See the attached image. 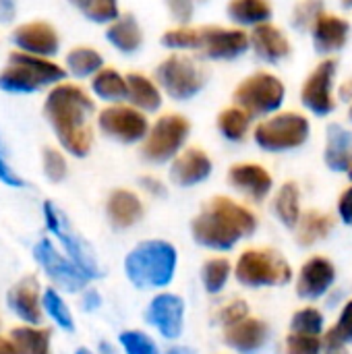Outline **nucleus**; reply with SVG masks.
Returning <instances> with one entry per match:
<instances>
[{
	"label": "nucleus",
	"mask_w": 352,
	"mask_h": 354,
	"mask_svg": "<svg viewBox=\"0 0 352 354\" xmlns=\"http://www.w3.org/2000/svg\"><path fill=\"white\" fill-rule=\"evenodd\" d=\"M44 116L52 127L60 147L75 156L85 158L93 147V127L95 100L77 81H60L46 91Z\"/></svg>",
	"instance_id": "1"
},
{
	"label": "nucleus",
	"mask_w": 352,
	"mask_h": 354,
	"mask_svg": "<svg viewBox=\"0 0 352 354\" xmlns=\"http://www.w3.org/2000/svg\"><path fill=\"white\" fill-rule=\"evenodd\" d=\"M193 236L199 245L216 251L232 249L241 239L257 230V218L251 209L230 197H214L193 220Z\"/></svg>",
	"instance_id": "2"
},
{
	"label": "nucleus",
	"mask_w": 352,
	"mask_h": 354,
	"mask_svg": "<svg viewBox=\"0 0 352 354\" xmlns=\"http://www.w3.org/2000/svg\"><path fill=\"white\" fill-rule=\"evenodd\" d=\"M64 79V68L54 58H41L12 48L0 68V91L17 95L39 93Z\"/></svg>",
	"instance_id": "3"
},
{
	"label": "nucleus",
	"mask_w": 352,
	"mask_h": 354,
	"mask_svg": "<svg viewBox=\"0 0 352 354\" xmlns=\"http://www.w3.org/2000/svg\"><path fill=\"white\" fill-rule=\"evenodd\" d=\"M164 97L174 102H189L197 97L210 83V68L195 54L168 52L154 71Z\"/></svg>",
	"instance_id": "4"
},
{
	"label": "nucleus",
	"mask_w": 352,
	"mask_h": 354,
	"mask_svg": "<svg viewBox=\"0 0 352 354\" xmlns=\"http://www.w3.org/2000/svg\"><path fill=\"white\" fill-rule=\"evenodd\" d=\"M124 272L137 288H164L176 272V249L166 241L139 243L127 255Z\"/></svg>",
	"instance_id": "5"
},
{
	"label": "nucleus",
	"mask_w": 352,
	"mask_h": 354,
	"mask_svg": "<svg viewBox=\"0 0 352 354\" xmlns=\"http://www.w3.org/2000/svg\"><path fill=\"white\" fill-rule=\"evenodd\" d=\"M286 100L284 81L270 71H255L239 81L232 91V104L251 118H266L280 112Z\"/></svg>",
	"instance_id": "6"
},
{
	"label": "nucleus",
	"mask_w": 352,
	"mask_h": 354,
	"mask_svg": "<svg viewBox=\"0 0 352 354\" xmlns=\"http://www.w3.org/2000/svg\"><path fill=\"white\" fill-rule=\"evenodd\" d=\"M191 137V120L180 112L160 114L141 141V156L149 164L172 162Z\"/></svg>",
	"instance_id": "7"
},
{
	"label": "nucleus",
	"mask_w": 352,
	"mask_h": 354,
	"mask_svg": "<svg viewBox=\"0 0 352 354\" xmlns=\"http://www.w3.org/2000/svg\"><path fill=\"white\" fill-rule=\"evenodd\" d=\"M311 135L309 118L301 112H276L253 127V141L270 153L290 151L307 143Z\"/></svg>",
	"instance_id": "8"
},
{
	"label": "nucleus",
	"mask_w": 352,
	"mask_h": 354,
	"mask_svg": "<svg viewBox=\"0 0 352 354\" xmlns=\"http://www.w3.org/2000/svg\"><path fill=\"white\" fill-rule=\"evenodd\" d=\"M234 276L243 286H284L293 280L288 261L274 249H249L245 251L234 268Z\"/></svg>",
	"instance_id": "9"
},
{
	"label": "nucleus",
	"mask_w": 352,
	"mask_h": 354,
	"mask_svg": "<svg viewBox=\"0 0 352 354\" xmlns=\"http://www.w3.org/2000/svg\"><path fill=\"white\" fill-rule=\"evenodd\" d=\"M95 124L102 135H106L112 141L133 145L141 143L149 129L147 114L139 112L127 102L108 104L100 112H95Z\"/></svg>",
	"instance_id": "10"
},
{
	"label": "nucleus",
	"mask_w": 352,
	"mask_h": 354,
	"mask_svg": "<svg viewBox=\"0 0 352 354\" xmlns=\"http://www.w3.org/2000/svg\"><path fill=\"white\" fill-rule=\"evenodd\" d=\"M44 218H46L50 232H54V236L62 243V247L71 255V261L85 274V278L87 280L100 278L102 270L98 266V259H95L91 247L87 245V241L75 230V226L68 222V218L52 201L44 203Z\"/></svg>",
	"instance_id": "11"
},
{
	"label": "nucleus",
	"mask_w": 352,
	"mask_h": 354,
	"mask_svg": "<svg viewBox=\"0 0 352 354\" xmlns=\"http://www.w3.org/2000/svg\"><path fill=\"white\" fill-rule=\"evenodd\" d=\"M249 52V31L226 25H199V44L195 56L214 62H232Z\"/></svg>",
	"instance_id": "12"
},
{
	"label": "nucleus",
	"mask_w": 352,
	"mask_h": 354,
	"mask_svg": "<svg viewBox=\"0 0 352 354\" xmlns=\"http://www.w3.org/2000/svg\"><path fill=\"white\" fill-rule=\"evenodd\" d=\"M336 73L338 60L324 58L303 81L301 85V104L315 116H328L336 110Z\"/></svg>",
	"instance_id": "13"
},
{
	"label": "nucleus",
	"mask_w": 352,
	"mask_h": 354,
	"mask_svg": "<svg viewBox=\"0 0 352 354\" xmlns=\"http://www.w3.org/2000/svg\"><path fill=\"white\" fill-rule=\"evenodd\" d=\"M10 41L15 50L41 58H54L62 44L56 25L46 19H29L17 23L10 29Z\"/></svg>",
	"instance_id": "14"
},
{
	"label": "nucleus",
	"mask_w": 352,
	"mask_h": 354,
	"mask_svg": "<svg viewBox=\"0 0 352 354\" xmlns=\"http://www.w3.org/2000/svg\"><path fill=\"white\" fill-rule=\"evenodd\" d=\"M33 255H35V259L39 261V266L44 268V272H46L60 288H64V290H68V292H77V290L85 288V284H87L85 274H83L73 261H68L66 257H62V255L54 249V245H52L48 239H44V241H39V243L35 245Z\"/></svg>",
	"instance_id": "15"
},
{
	"label": "nucleus",
	"mask_w": 352,
	"mask_h": 354,
	"mask_svg": "<svg viewBox=\"0 0 352 354\" xmlns=\"http://www.w3.org/2000/svg\"><path fill=\"white\" fill-rule=\"evenodd\" d=\"M249 50H253L255 56L261 58L263 62L276 64L293 54V44L288 35L270 21L249 31Z\"/></svg>",
	"instance_id": "16"
},
{
	"label": "nucleus",
	"mask_w": 352,
	"mask_h": 354,
	"mask_svg": "<svg viewBox=\"0 0 352 354\" xmlns=\"http://www.w3.org/2000/svg\"><path fill=\"white\" fill-rule=\"evenodd\" d=\"M311 39H313V48L317 54H324L326 58L330 54L340 52L351 37V23L344 17H338L334 12H322L319 19L315 21V25L311 27Z\"/></svg>",
	"instance_id": "17"
},
{
	"label": "nucleus",
	"mask_w": 352,
	"mask_h": 354,
	"mask_svg": "<svg viewBox=\"0 0 352 354\" xmlns=\"http://www.w3.org/2000/svg\"><path fill=\"white\" fill-rule=\"evenodd\" d=\"M336 282V268L326 257H311L303 263L297 280V295L305 301L322 299Z\"/></svg>",
	"instance_id": "18"
},
{
	"label": "nucleus",
	"mask_w": 352,
	"mask_h": 354,
	"mask_svg": "<svg viewBox=\"0 0 352 354\" xmlns=\"http://www.w3.org/2000/svg\"><path fill=\"white\" fill-rule=\"evenodd\" d=\"M214 170L212 158L201 147H185L170 166V178L178 187H195L210 178Z\"/></svg>",
	"instance_id": "19"
},
{
	"label": "nucleus",
	"mask_w": 352,
	"mask_h": 354,
	"mask_svg": "<svg viewBox=\"0 0 352 354\" xmlns=\"http://www.w3.org/2000/svg\"><path fill=\"white\" fill-rule=\"evenodd\" d=\"M185 303L176 295H158L147 309V322L168 340H174L183 332Z\"/></svg>",
	"instance_id": "20"
},
{
	"label": "nucleus",
	"mask_w": 352,
	"mask_h": 354,
	"mask_svg": "<svg viewBox=\"0 0 352 354\" xmlns=\"http://www.w3.org/2000/svg\"><path fill=\"white\" fill-rule=\"evenodd\" d=\"M104 27H106V31H104L106 41L118 54L131 56V54H137L143 48L145 33H143V27H141V23H139V19L135 15L120 12L116 19H112Z\"/></svg>",
	"instance_id": "21"
},
{
	"label": "nucleus",
	"mask_w": 352,
	"mask_h": 354,
	"mask_svg": "<svg viewBox=\"0 0 352 354\" xmlns=\"http://www.w3.org/2000/svg\"><path fill=\"white\" fill-rule=\"evenodd\" d=\"M127 79V104L137 108L143 114H154L164 104V93L154 77L141 71H129L124 73Z\"/></svg>",
	"instance_id": "22"
},
{
	"label": "nucleus",
	"mask_w": 352,
	"mask_h": 354,
	"mask_svg": "<svg viewBox=\"0 0 352 354\" xmlns=\"http://www.w3.org/2000/svg\"><path fill=\"white\" fill-rule=\"evenodd\" d=\"M228 183L255 201H263L274 187L272 174L263 166L253 164V162H241V164L230 166Z\"/></svg>",
	"instance_id": "23"
},
{
	"label": "nucleus",
	"mask_w": 352,
	"mask_h": 354,
	"mask_svg": "<svg viewBox=\"0 0 352 354\" xmlns=\"http://www.w3.org/2000/svg\"><path fill=\"white\" fill-rule=\"evenodd\" d=\"M268 336H270V328L266 322L245 317L243 322L226 328L224 342L239 353L251 354L263 348V344L268 342Z\"/></svg>",
	"instance_id": "24"
},
{
	"label": "nucleus",
	"mask_w": 352,
	"mask_h": 354,
	"mask_svg": "<svg viewBox=\"0 0 352 354\" xmlns=\"http://www.w3.org/2000/svg\"><path fill=\"white\" fill-rule=\"evenodd\" d=\"M62 68L64 75L75 79V81H89L102 66H106L104 54L89 44H77L68 48V52L62 58Z\"/></svg>",
	"instance_id": "25"
},
{
	"label": "nucleus",
	"mask_w": 352,
	"mask_h": 354,
	"mask_svg": "<svg viewBox=\"0 0 352 354\" xmlns=\"http://www.w3.org/2000/svg\"><path fill=\"white\" fill-rule=\"evenodd\" d=\"M274 15L272 0H228L226 2V17L232 27L239 29H253L257 25L270 23Z\"/></svg>",
	"instance_id": "26"
},
{
	"label": "nucleus",
	"mask_w": 352,
	"mask_h": 354,
	"mask_svg": "<svg viewBox=\"0 0 352 354\" xmlns=\"http://www.w3.org/2000/svg\"><path fill=\"white\" fill-rule=\"evenodd\" d=\"M8 307L17 317L23 322L37 326L41 322V309H39V290L37 280L33 276L23 278L19 284H15L8 292Z\"/></svg>",
	"instance_id": "27"
},
{
	"label": "nucleus",
	"mask_w": 352,
	"mask_h": 354,
	"mask_svg": "<svg viewBox=\"0 0 352 354\" xmlns=\"http://www.w3.org/2000/svg\"><path fill=\"white\" fill-rule=\"evenodd\" d=\"M93 100L108 104H118L127 100V79L124 73H120L116 66H102L91 79H89V89Z\"/></svg>",
	"instance_id": "28"
},
{
	"label": "nucleus",
	"mask_w": 352,
	"mask_h": 354,
	"mask_svg": "<svg viewBox=\"0 0 352 354\" xmlns=\"http://www.w3.org/2000/svg\"><path fill=\"white\" fill-rule=\"evenodd\" d=\"M108 218L112 222V226L116 228H129L133 224H137L143 216V205L141 199L127 189H116L110 193L108 197Z\"/></svg>",
	"instance_id": "29"
},
{
	"label": "nucleus",
	"mask_w": 352,
	"mask_h": 354,
	"mask_svg": "<svg viewBox=\"0 0 352 354\" xmlns=\"http://www.w3.org/2000/svg\"><path fill=\"white\" fill-rule=\"evenodd\" d=\"M352 156V133L338 122H332L326 131L324 160L330 170L344 172Z\"/></svg>",
	"instance_id": "30"
},
{
	"label": "nucleus",
	"mask_w": 352,
	"mask_h": 354,
	"mask_svg": "<svg viewBox=\"0 0 352 354\" xmlns=\"http://www.w3.org/2000/svg\"><path fill=\"white\" fill-rule=\"evenodd\" d=\"M295 228H297L299 245L301 247H311V245L328 239V234L334 230V220L328 214H322L317 209H309V212L301 214Z\"/></svg>",
	"instance_id": "31"
},
{
	"label": "nucleus",
	"mask_w": 352,
	"mask_h": 354,
	"mask_svg": "<svg viewBox=\"0 0 352 354\" xmlns=\"http://www.w3.org/2000/svg\"><path fill=\"white\" fill-rule=\"evenodd\" d=\"M251 124H253V118L241 110L239 106H226L218 112V118H216V127L220 131V135L232 143H239L243 141L249 131H251Z\"/></svg>",
	"instance_id": "32"
},
{
	"label": "nucleus",
	"mask_w": 352,
	"mask_h": 354,
	"mask_svg": "<svg viewBox=\"0 0 352 354\" xmlns=\"http://www.w3.org/2000/svg\"><path fill=\"white\" fill-rule=\"evenodd\" d=\"M274 212L286 228H295L301 218V191L295 180H288L280 187L274 199Z\"/></svg>",
	"instance_id": "33"
},
{
	"label": "nucleus",
	"mask_w": 352,
	"mask_h": 354,
	"mask_svg": "<svg viewBox=\"0 0 352 354\" xmlns=\"http://www.w3.org/2000/svg\"><path fill=\"white\" fill-rule=\"evenodd\" d=\"M83 19L95 25H108L120 10V0H66Z\"/></svg>",
	"instance_id": "34"
},
{
	"label": "nucleus",
	"mask_w": 352,
	"mask_h": 354,
	"mask_svg": "<svg viewBox=\"0 0 352 354\" xmlns=\"http://www.w3.org/2000/svg\"><path fill=\"white\" fill-rule=\"evenodd\" d=\"M10 344L17 354H50V332L37 328H15Z\"/></svg>",
	"instance_id": "35"
},
{
	"label": "nucleus",
	"mask_w": 352,
	"mask_h": 354,
	"mask_svg": "<svg viewBox=\"0 0 352 354\" xmlns=\"http://www.w3.org/2000/svg\"><path fill=\"white\" fill-rule=\"evenodd\" d=\"M162 48L168 52H187L195 54L199 44V25H174L162 31L160 35Z\"/></svg>",
	"instance_id": "36"
},
{
	"label": "nucleus",
	"mask_w": 352,
	"mask_h": 354,
	"mask_svg": "<svg viewBox=\"0 0 352 354\" xmlns=\"http://www.w3.org/2000/svg\"><path fill=\"white\" fill-rule=\"evenodd\" d=\"M326 351L344 348L346 344H352V299L344 305L336 326L326 332V338L322 340Z\"/></svg>",
	"instance_id": "37"
},
{
	"label": "nucleus",
	"mask_w": 352,
	"mask_h": 354,
	"mask_svg": "<svg viewBox=\"0 0 352 354\" xmlns=\"http://www.w3.org/2000/svg\"><path fill=\"white\" fill-rule=\"evenodd\" d=\"M322 12L324 0H299L290 12V25L301 33H309Z\"/></svg>",
	"instance_id": "38"
},
{
	"label": "nucleus",
	"mask_w": 352,
	"mask_h": 354,
	"mask_svg": "<svg viewBox=\"0 0 352 354\" xmlns=\"http://www.w3.org/2000/svg\"><path fill=\"white\" fill-rule=\"evenodd\" d=\"M201 278H203L205 290L210 295H218L230 278V263L226 259H220V257L210 259L201 270Z\"/></svg>",
	"instance_id": "39"
},
{
	"label": "nucleus",
	"mask_w": 352,
	"mask_h": 354,
	"mask_svg": "<svg viewBox=\"0 0 352 354\" xmlns=\"http://www.w3.org/2000/svg\"><path fill=\"white\" fill-rule=\"evenodd\" d=\"M293 334H303V336H319L324 332V315L315 307H305L293 315L290 322Z\"/></svg>",
	"instance_id": "40"
},
{
	"label": "nucleus",
	"mask_w": 352,
	"mask_h": 354,
	"mask_svg": "<svg viewBox=\"0 0 352 354\" xmlns=\"http://www.w3.org/2000/svg\"><path fill=\"white\" fill-rule=\"evenodd\" d=\"M41 305H44V309L48 311V315H50L62 330H68V332L75 330L73 315H71L66 303L60 299V295H58L56 290H52V288L46 290V292H44V299H41Z\"/></svg>",
	"instance_id": "41"
},
{
	"label": "nucleus",
	"mask_w": 352,
	"mask_h": 354,
	"mask_svg": "<svg viewBox=\"0 0 352 354\" xmlns=\"http://www.w3.org/2000/svg\"><path fill=\"white\" fill-rule=\"evenodd\" d=\"M41 166H44V174H46V178L50 183L64 180V176L68 172L66 158L56 147H44V151H41Z\"/></svg>",
	"instance_id": "42"
},
{
	"label": "nucleus",
	"mask_w": 352,
	"mask_h": 354,
	"mask_svg": "<svg viewBox=\"0 0 352 354\" xmlns=\"http://www.w3.org/2000/svg\"><path fill=\"white\" fill-rule=\"evenodd\" d=\"M118 340H120V344H122L127 354H160L156 342L143 332H137V330L122 332Z\"/></svg>",
	"instance_id": "43"
},
{
	"label": "nucleus",
	"mask_w": 352,
	"mask_h": 354,
	"mask_svg": "<svg viewBox=\"0 0 352 354\" xmlns=\"http://www.w3.org/2000/svg\"><path fill=\"white\" fill-rule=\"evenodd\" d=\"M166 12L174 21V25H191L195 17V0H162Z\"/></svg>",
	"instance_id": "44"
},
{
	"label": "nucleus",
	"mask_w": 352,
	"mask_h": 354,
	"mask_svg": "<svg viewBox=\"0 0 352 354\" xmlns=\"http://www.w3.org/2000/svg\"><path fill=\"white\" fill-rule=\"evenodd\" d=\"M322 340L319 336H303L290 334L286 338V354H322Z\"/></svg>",
	"instance_id": "45"
},
{
	"label": "nucleus",
	"mask_w": 352,
	"mask_h": 354,
	"mask_svg": "<svg viewBox=\"0 0 352 354\" xmlns=\"http://www.w3.org/2000/svg\"><path fill=\"white\" fill-rule=\"evenodd\" d=\"M218 317H220V324H222L224 328H228V326H234V324L243 322L245 317H249V307H247L245 301H234V303L226 305V307L220 311Z\"/></svg>",
	"instance_id": "46"
},
{
	"label": "nucleus",
	"mask_w": 352,
	"mask_h": 354,
	"mask_svg": "<svg viewBox=\"0 0 352 354\" xmlns=\"http://www.w3.org/2000/svg\"><path fill=\"white\" fill-rule=\"evenodd\" d=\"M0 183L8 185V187H23V178L15 172V168L8 164L6 156H4V147L0 143Z\"/></svg>",
	"instance_id": "47"
},
{
	"label": "nucleus",
	"mask_w": 352,
	"mask_h": 354,
	"mask_svg": "<svg viewBox=\"0 0 352 354\" xmlns=\"http://www.w3.org/2000/svg\"><path fill=\"white\" fill-rule=\"evenodd\" d=\"M338 214H340V218H342L344 224L352 226V185L340 195V199H338Z\"/></svg>",
	"instance_id": "48"
},
{
	"label": "nucleus",
	"mask_w": 352,
	"mask_h": 354,
	"mask_svg": "<svg viewBox=\"0 0 352 354\" xmlns=\"http://www.w3.org/2000/svg\"><path fill=\"white\" fill-rule=\"evenodd\" d=\"M19 12V0H0V25L15 23Z\"/></svg>",
	"instance_id": "49"
},
{
	"label": "nucleus",
	"mask_w": 352,
	"mask_h": 354,
	"mask_svg": "<svg viewBox=\"0 0 352 354\" xmlns=\"http://www.w3.org/2000/svg\"><path fill=\"white\" fill-rule=\"evenodd\" d=\"M141 187H143L145 191L154 193V195H164V193H166L164 183H162L160 178H156V176H143V178H141Z\"/></svg>",
	"instance_id": "50"
},
{
	"label": "nucleus",
	"mask_w": 352,
	"mask_h": 354,
	"mask_svg": "<svg viewBox=\"0 0 352 354\" xmlns=\"http://www.w3.org/2000/svg\"><path fill=\"white\" fill-rule=\"evenodd\" d=\"M338 97L342 102H352V75L338 87Z\"/></svg>",
	"instance_id": "51"
},
{
	"label": "nucleus",
	"mask_w": 352,
	"mask_h": 354,
	"mask_svg": "<svg viewBox=\"0 0 352 354\" xmlns=\"http://www.w3.org/2000/svg\"><path fill=\"white\" fill-rule=\"evenodd\" d=\"M0 354H17L15 348H12V344H10V340L0 338Z\"/></svg>",
	"instance_id": "52"
},
{
	"label": "nucleus",
	"mask_w": 352,
	"mask_h": 354,
	"mask_svg": "<svg viewBox=\"0 0 352 354\" xmlns=\"http://www.w3.org/2000/svg\"><path fill=\"white\" fill-rule=\"evenodd\" d=\"M85 299H87V303H89V305H87L89 309H95V307L100 305V297H98L95 292H87V297H85Z\"/></svg>",
	"instance_id": "53"
},
{
	"label": "nucleus",
	"mask_w": 352,
	"mask_h": 354,
	"mask_svg": "<svg viewBox=\"0 0 352 354\" xmlns=\"http://www.w3.org/2000/svg\"><path fill=\"white\" fill-rule=\"evenodd\" d=\"M166 354H195V351L191 348H185V346H176V348H170Z\"/></svg>",
	"instance_id": "54"
},
{
	"label": "nucleus",
	"mask_w": 352,
	"mask_h": 354,
	"mask_svg": "<svg viewBox=\"0 0 352 354\" xmlns=\"http://www.w3.org/2000/svg\"><path fill=\"white\" fill-rule=\"evenodd\" d=\"M344 174L349 176V180H352V156H351V160H349V164H346V170H344Z\"/></svg>",
	"instance_id": "55"
},
{
	"label": "nucleus",
	"mask_w": 352,
	"mask_h": 354,
	"mask_svg": "<svg viewBox=\"0 0 352 354\" xmlns=\"http://www.w3.org/2000/svg\"><path fill=\"white\" fill-rule=\"evenodd\" d=\"M328 354H346V351L344 348H334V351H326Z\"/></svg>",
	"instance_id": "56"
},
{
	"label": "nucleus",
	"mask_w": 352,
	"mask_h": 354,
	"mask_svg": "<svg viewBox=\"0 0 352 354\" xmlns=\"http://www.w3.org/2000/svg\"><path fill=\"white\" fill-rule=\"evenodd\" d=\"M340 4H342L344 8H352V0H340Z\"/></svg>",
	"instance_id": "57"
},
{
	"label": "nucleus",
	"mask_w": 352,
	"mask_h": 354,
	"mask_svg": "<svg viewBox=\"0 0 352 354\" xmlns=\"http://www.w3.org/2000/svg\"><path fill=\"white\" fill-rule=\"evenodd\" d=\"M77 354H91V353H89L87 348H79V351H77Z\"/></svg>",
	"instance_id": "58"
},
{
	"label": "nucleus",
	"mask_w": 352,
	"mask_h": 354,
	"mask_svg": "<svg viewBox=\"0 0 352 354\" xmlns=\"http://www.w3.org/2000/svg\"><path fill=\"white\" fill-rule=\"evenodd\" d=\"M205 2H210V0H195V4H205Z\"/></svg>",
	"instance_id": "59"
},
{
	"label": "nucleus",
	"mask_w": 352,
	"mask_h": 354,
	"mask_svg": "<svg viewBox=\"0 0 352 354\" xmlns=\"http://www.w3.org/2000/svg\"><path fill=\"white\" fill-rule=\"evenodd\" d=\"M349 118H351V122H352V102H351V108H349Z\"/></svg>",
	"instance_id": "60"
}]
</instances>
